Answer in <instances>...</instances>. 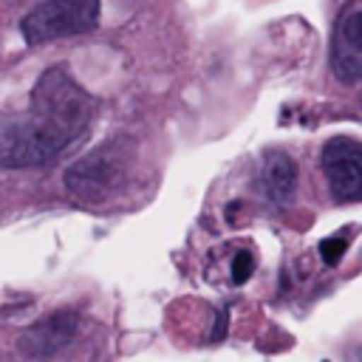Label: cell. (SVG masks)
<instances>
[{"instance_id": "1", "label": "cell", "mask_w": 362, "mask_h": 362, "mask_svg": "<svg viewBox=\"0 0 362 362\" xmlns=\"http://www.w3.org/2000/svg\"><path fill=\"white\" fill-rule=\"evenodd\" d=\"M96 102L65 65L48 68L23 116L0 124V167H37L68 150L93 122Z\"/></svg>"}, {"instance_id": "2", "label": "cell", "mask_w": 362, "mask_h": 362, "mask_svg": "<svg viewBox=\"0 0 362 362\" xmlns=\"http://www.w3.org/2000/svg\"><path fill=\"white\" fill-rule=\"evenodd\" d=\"M130 161H133L130 141L124 139L105 141L68 167L65 187L82 204H105L116 195L119 187L127 184Z\"/></svg>"}, {"instance_id": "3", "label": "cell", "mask_w": 362, "mask_h": 362, "mask_svg": "<svg viewBox=\"0 0 362 362\" xmlns=\"http://www.w3.org/2000/svg\"><path fill=\"white\" fill-rule=\"evenodd\" d=\"M99 0H42L20 23L28 45L85 34L99 25Z\"/></svg>"}, {"instance_id": "4", "label": "cell", "mask_w": 362, "mask_h": 362, "mask_svg": "<svg viewBox=\"0 0 362 362\" xmlns=\"http://www.w3.org/2000/svg\"><path fill=\"white\" fill-rule=\"evenodd\" d=\"M322 173L337 201H356L362 195V144L348 136H334L322 147Z\"/></svg>"}, {"instance_id": "5", "label": "cell", "mask_w": 362, "mask_h": 362, "mask_svg": "<svg viewBox=\"0 0 362 362\" xmlns=\"http://www.w3.org/2000/svg\"><path fill=\"white\" fill-rule=\"evenodd\" d=\"M76 331H79V317L74 311H57L25 328L17 339V351L28 359H48L57 356L62 348H68Z\"/></svg>"}, {"instance_id": "6", "label": "cell", "mask_w": 362, "mask_h": 362, "mask_svg": "<svg viewBox=\"0 0 362 362\" xmlns=\"http://www.w3.org/2000/svg\"><path fill=\"white\" fill-rule=\"evenodd\" d=\"M331 68H334V76L345 85H356L362 76V6L359 3H351L339 17V25L334 31Z\"/></svg>"}, {"instance_id": "7", "label": "cell", "mask_w": 362, "mask_h": 362, "mask_svg": "<svg viewBox=\"0 0 362 362\" xmlns=\"http://www.w3.org/2000/svg\"><path fill=\"white\" fill-rule=\"evenodd\" d=\"M297 184V164L286 153H272L260 167V189L272 204H286Z\"/></svg>"}, {"instance_id": "8", "label": "cell", "mask_w": 362, "mask_h": 362, "mask_svg": "<svg viewBox=\"0 0 362 362\" xmlns=\"http://www.w3.org/2000/svg\"><path fill=\"white\" fill-rule=\"evenodd\" d=\"M345 238H325L322 243H320V255H322V260L328 263V266H334V263H339V257L345 255Z\"/></svg>"}, {"instance_id": "9", "label": "cell", "mask_w": 362, "mask_h": 362, "mask_svg": "<svg viewBox=\"0 0 362 362\" xmlns=\"http://www.w3.org/2000/svg\"><path fill=\"white\" fill-rule=\"evenodd\" d=\"M252 269H255L252 255H249V252H238L235 260H232V280H235V283H246L249 274H252Z\"/></svg>"}]
</instances>
